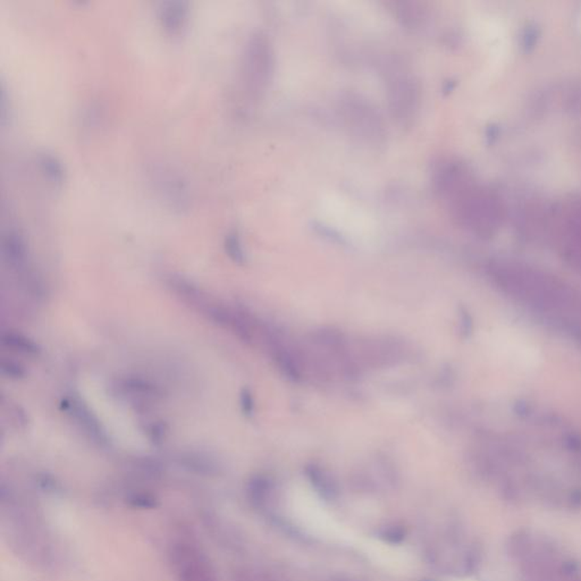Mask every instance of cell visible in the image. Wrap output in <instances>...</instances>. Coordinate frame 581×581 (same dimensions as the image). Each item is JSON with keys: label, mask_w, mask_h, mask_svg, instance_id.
Instances as JSON below:
<instances>
[{"label": "cell", "mask_w": 581, "mask_h": 581, "mask_svg": "<svg viewBox=\"0 0 581 581\" xmlns=\"http://www.w3.org/2000/svg\"><path fill=\"white\" fill-rule=\"evenodd\" d=\"M242 66L246 89L253 94L263 92L272 77L274 56L268 40L261 34L253 36L246 44Z\"/></svg>", "instance_id": "cell-1"}, {"label": "cell", "mask_w": 581, "mask_h": 581, "mask_svg": "<svg viewBox=\"0 0 581 581\" xmlns=\"http://www.w3.org/2000/svg\"><path fill=\"white\" fill-rule=\"evenodd\" d=\"M157 15L164 30L172 36L181 34L189 16V3L170 0L158 3Z\"/></svg>", "instance_id": "cell-3"}, {"label": "cell", "mask_w": 581, "mask_h": 581, "mask_svg": "<svg viewBox=\"0 0 581 581\" xmlns=\"http://www.w3.org/2000/svg\"><path fill=\"white\" fill-rule=\"evenodd\" d=\"M269 491H270V482L267 478L258 477L253 479L251 482V495H253V501L257 503H263L266 500Z\"/></svg>", "instance_id": "cell-10"}, {"label": "cell", "mask_w": 581, "mask_h": 581, "mask_svg": "<svg viewBox=\"0 0 581 581\" xmlns=\"http://www.w3.org/2000/svg\"><path fill=\"white\" fill-rule=\"evenodd\" d=\"M275 359L279 363L281 372L284 374L286 378L293 382H299L301 379V372L299 365L296 363V358L286 350L276 349Z\"/></svg>", "instance_id": "cell-6"}, {"label": "cell", "mask_w": 581, "mask_h": 581, "mask_svg": "<svg viewBox=\"0 0 581 581\" xmlns=\"http://www.w3.org/2000/svg\"><path fill=\"white\" fill-rule=\"evenodd\" d=\"M242 404H243V410L248 415H251V412L253 411V396H251V393L244 392L242 396Z\"/></svg>", "instance_id": "cell-11"}, {"label": "cell", "mask_w": 581, "mask_h": 581, "mask_svg": "<svg viewBox=\"0 0 581 581\" xmlns=\"http://www.w3.org/2000/svg\"><path fill=\"white\" fill-rule=\"evenodd\" d=\"M225 246L229 256L234 261H236V263H243L244 261V253H243L242 244H241L239 235L236 233H231V234L227 235L225 241Z\"/></svg>", "instance_id": "cell-8"}, {"label": "cell", "mask_w": 581, "mask_h": 581, "mask_svg": "<svg viewBox=\"0 0 581 581\" xmlns=\"http://www.w3.org/2000/svg\"><path fill=\"white\" fill-rule=\"evenodd\" d=\"M38 165L41 173L44 174V177L53 183V185L60 186L63 184L65 179L64 167L57 157L53 156L51 153H40L38 156Z\"/></svg>", "instance_id": "cell-5"}, {"label": "cell", "mask_w": 581, "mask_h": 581, "mask_svg": "<svg viewBox=\"0 0 581 581\" xmlns=\"http://www.w3.org/2000/svg\"><path fill=\"white\" fill-rule=\"evenodd\" d=\"M532 550V539L526 532H518L508 543V551L517 558H522Z\"/></svg>", "instance_id": "cell-7"}, {"label": "cell", "mask_w": 581, "mask_h": 581, "mask_svg": "<svg viewBox=\"0 0 581 581\" xmlns=\"http://www.w3.org/2000/svg\"><path fill=\"white\" fill-rule=\"evenodd\" d=\"M153 182L162 199L172 209L184 211L190 206V192L184 177L167 165H156L151 172Z\"/></svg>", "instance_id": "cell-2"}, {"label": "cell", "mask_w": 581, "mask_h": 581, "mask_svg": "<svg viewBox=\"0 0 581 581\" xmlns=\"http://www.w3.org/2000/svg\"><path fill=\"white\" fill-rule=\"evenodd\" d=\"M422 581H432V580H428V579H425V580H422Z\"/></svg>", "instance_id": "cell-12"}, {"label": "cell", "mask_w": 581, "mask_h": 581, "mask_svg": "<svg viewBox=\"0 0 581 581\" xmlns=\"http://www.w3.org/2000/svg\"><path fill=\"white\" fill-rule=\"evenodd\" d=\"M306 475L311 485L325 501H334L339 498V489L337 482L328 472L317 465H308Z\"/></svg>", "instance_id": "cell-4"}, {"label": "cell", "mask_w": 581, "mask_h": 581, "mask_svg": "<svg viewBox=\"0 0 581 581\" xmlns=\"http://www.w3.org/2000/svg\"><path fill=\"white\" fill-rule=\"evenodd\" d=\"M379 537L389 544H401L406 537V530L402 526H389L379 532Z\"/></svg>", "instance_id": "cell-9"}]
</instances>
